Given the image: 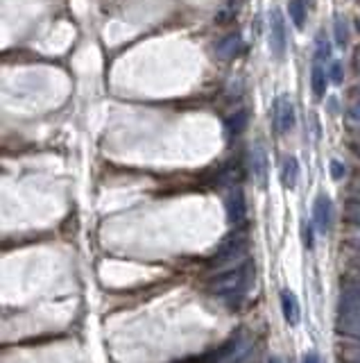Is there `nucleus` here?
<instances>
[{"mask_svg":"<svg viewBox=\"0 0 360 363\" xmlns=\"http://www.w3.org/2000/svg\"><path fill=\"white\" fill-rule=\"evenodd\" d=\"M268 44L272 50V57L283 59L288 50V32H286V18H283L281 9H272L270 12V35Z\"/></svg>","mask_w":360,"mask_h":363,"instance_id":"1","label":"nucleus"},{"mask_svg":"<svg viewBox=\"0 0 360 363\" xmlns=\"http://www.w3.org/2000/svg\"><path fill=\"white\" fill-rule=\"evenodd\" d=\"M294 123H297V112H294V105L288 95H281L275 102V125L281 134H290L294 130Z\"/></svg>","mask_w":360,"mask_h":363,"instance_id":"2","label":"nucleus"},{"mask_svg":"<svg viewBox=\"0 0 360 363\" xmlns=\"http://www.w3.org/2000/svg\"><path fill=\"white\" fill-rule=\"evenodd\" d=\"M249 170H252L256 184L265 186V182H268V153L260 143H256L252 150H249Z\"/></svg>","mask_w":360,"mask_h":363,"instance_id":"3","label":"nucleus"},{"mask_svg":"<svg viewBox=\"0 0 360 363\" xmlns=\"http://www.w3.org/2000/svg\"><path fill=\"white\" fill-rule=\"evenodd\" d=\"M331 218H333V202L329 196L322 194L313 205V222L318 225L320 232H326L331 227Z\"/></svg>","mask_w":360,"mask_h":363,"instance_id":"4","label":"nucleus"},{"mask_svg":"<svg viewBox=\"0 0 360 363\" xmlns=\"http://www.w3.org/2000/svg\"><path fill=\"white\" fill-rule=\"evenodd\" d=\"M240 50H243V35H240V32H232V35H227L217 41L215 55H217V59L229 61V59H234Z\"/></svg>","mask_w":360,"mask_h":363,"instance_id":"5","label":"nucleus"},{"mask_svg":"<svg viewBox=\"0 0 360 363\" xmlns=\"http://www.w3.org/2000/svg\"><path fill=\"white\" fill-rule=\"evenodd\" d=\"M329 69L324 66L322 61H313V71H311V87H313V95L318 100L324 98L326 93V84H329Z\"/></svg>","mask_w":360,"mask_h":363,"instance_id":"6","label":"nucleus"},{"mask_svg":"<svg viewBox=\"0 0 360 363\" xmlns=\"http://www.w3.org/2000/svg\"><path fill=\"white\" fill-rule=\"evenodd\" d=\"M333 39H335V46L337 48H349L352 44V23L344 14H335L333 18Z\"/></svg>","mask_w":360,"mask_h":363,"instance_id":"7","label":"nucleus"},{"mask_svg":"<svg viewBox=\"0 0 360 363\" xmlns=\"http://www.w3.org/2000/svg\"><path fill=\"white\" fill-rule=\"evenodd\" d=\"M247 123H249V114H247V109H238V112H234V114L227 119L224 130H227L229 136L236 138V136H240V134H243V132L247 130Z\"/></svg>","mask_w":360,"mask_h":363,"instance_id":"8","label":"nucleus"},{"mask_svg":"<svg viewBox=\"0 0 360 363\" xmlns=\"http://www.w3.org/2000/svg\"><path fill=\"white\" fill-rule=\"evenodd\" d=\"M288 16L294 28L304 30V25H306V16H308L306 0H288Z\"/></svg>","mask_w":360,"mask_h":363,"instance_id":"9","label":"nucleus"},{"mask_svg":"<svg viewBox=\"0 0 360 363\" xmlns=\"http://www.w3.org/2000/svg\"><path fill=\"white\" fill-rule=\"evenodd\" d=\"M227 211H229V218L232 220H240L245 216V196L240 189H234L232 194L227 198Z\"/></svg>","mask_w":360,"mask_h":363,"instance_id":"10","label":"nucleus"},{"mask_svg":"<svg viewBox=\"0 0 360 363\" xmlns=\"http://www.w3.org/2000/svg\"><path fill=\"white\" fill-rule=\"evenodd\" d=\"M281 179H283V184H286L288 189L297 186V179H299V162L294 157H286V159H283Z\"/></svg>","mask_w":360,"mask_h":363,"instance_id":"11","label":"nucleus"},{"mask_svg":"<svg viewBox=\"0 0 360 363\" xmlns=\"http://www.w3.org/2000/svg\"><path fill=\"white\" fill-rule=\"evenodd\" d=\"M281 304H283V314L290 320V323H297V300L290 291L281 293Z\"/></svg>","mask_w":360,"mask_h":363,"instance_id":"12","label":"nucleus"},{"mask_svg":"<svg viewBox=\"0 0 360 363\" xmlns=\"http://www.w3.org/2000/svg\"><path fill=\"white\" fill-rule=\"evenodd\" d=\"M329 57H331V41L324 35H318V39H315V61L326 64Z\"/></svg>","mask_w":360,"mask_h":363,"instance_id":"13","label":"nucleus"},{"mask_svg":"<svg viewBox=\"0 0 360 363\" xmlns=\"http://www.w3.org/2000/svg\"><path fill=\"white\" fill-rule=\"evenodd\" d=\"M329 80L335 84V87H342V82H344V66H342V61H331V66H329Z\"/></svg>","mask_w":360,"mask_h":363,"instance_id":"14","label":"nucleus"},{"mask_svg":"<svg viewBox=\"0 0 360 363\" xmlns=\"http://www.w3.org/2000/svg\"><path fill=\"white\" fill-rule=\"evenodd\" d=\"M347 116L352 123H358L360 125V98H354L352 105L347 107Z\"/></svg>","mask_w":360,"mask_h":363,"instance_id":"15","label":"nucleus"},{"mask_svg":"<svg viewBox=\"0 0 360 363\" xmlns=\"http://www.w3.org/2000/svg\"><path fill=\"white\" fill-rule=\"evenodd\" d=\"M344 173H347V168H344V164L340 162V159H331V177L333 179H342Z\"/></svg>","mask_w":360,"mask_h":363,"instance_id":"16","label":"nucleus"},{"mask_svg":"<svg viewBox=\"0 0 360 363\" xmlns=\"http://www.w3.org/2000/svg\"><path fill=\"white\" fill-rule=\"evenodd\" d=\"M352 66H354V73L360 78V44L354 48V55H352Z\"/></svg>","mask_w":360,"mask_h":363,"instance_id":"17","label":"nucleus"},{"mask_svg":"<svg viewBox=\"0 0 360 363\" xmlns=\"http://www.w3.org/2000/svg\"><path fill=\"white\" fill-rule=\"evenodd\" d=\"M349 93H352V98H360V82L356 84V87H352V91H349Z\"/></svg>","mask_w":360,"mask_h":363,"instance_id":"18","label":"nucleus"}]
</instances>
